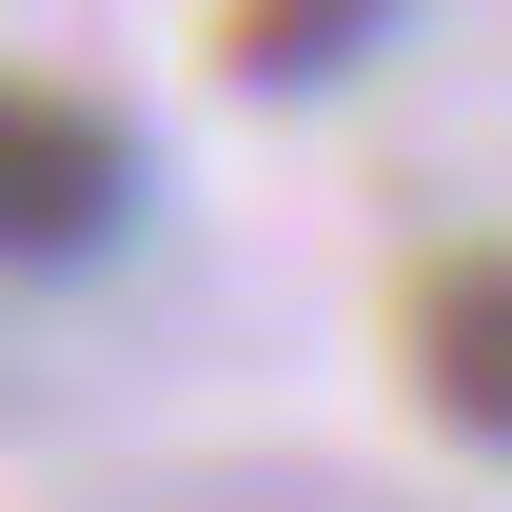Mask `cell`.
<instances>
[{
	"instance_id": "1",
	"label": "cell",
	"mask_w": 512,
	"mask_h": 512,
	"mask_svg": "<svg viewBox=\"0 0 512 512\" xmlns=\"http://www.w3.org/2000/svg\"><path fill=\"white\" fill-rule=\"evenodd\" d=\"M119 217H138V119L79 99V79H20V99H0V237L60 276V256H99Z\"/></svg>"
},
{
	"instance_id": "2",
	"label": "cell",
	"mask_w": 512,
	"mask_h": 512,
	"mask_svg": "<svg viewBox=\"0 0 512 512\" xmlns=\"http://www.w3.org/2000/svg\"><path fill=\"white\" fill-rule=\"evenodd\" d=\"M394 355H414V394H434L473 453H512V237L414 256V296H394Z\"/></svg>"
},
{
	"instance_id": "3",
	"label": "cell",
	"mask_w": 512,
	"mask_h": 512,
	"mask_svg": "<svg viewBox=\"0 0 512 512\" xmlns=\"http://www.w3.org/2000/svg\"><path fill=\"white\" fill-rule=\"evenodd\" d=\"M394 40V0H217V60L256 79V99H316V79H355Z\"/></svg>"
}]
</instances>
